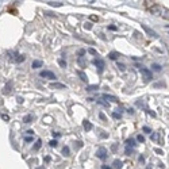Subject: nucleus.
<instances>
[{
	"instance_id": "obj_1",
	"label": "nucleus",
	"mask_w": 169,
	"mask_h": 169,
	"mask_svg": "<svg viewBox=\"0 0 169 169\" xmlns=\"http://www.w3.org/2000/svg\"><path fill=\"white\" fill-rule=\"evenodd\" d=\"M139 70H141L142 76H144L145 81H150L152 79H153V74H152V70H149L148 68H144V66H138Z\"/></svg>"
},
{
	"instance_id": "obj_2",
	"label": "nucleus",
	"mask_w": 169,
	"mask_h": 169,
	"mask_svg": "<svg viewBox=\"0 0 169 169\" xmlns=\"http://www.w3.org/2000/svg\"><path fill=\"white\" fill-rule=\"evenodd\" d=\"M93 64H95V66L97 68V72L99 73H102L103 72V69H104V61L102 60V58H95V60H93Z\"/></svg>"
},
{
	"instance_id": "obj_3",
	"label": "nucleus",
	"mask_w": 169,
	"mask_h": 169,
	"mask_svg": "<svg viewBox=\"0 0 169 169\" xmlns=\"http://www.w3.org/2000/svg\"><path fill=\"white\" fill-rule=\"evenodd\" d=\"M96 157L100 160H106L107 158V149L106 148H99L96 150Z\"/></svg>"
},
{
	"instance_id": "obj_4",
	"label": "nucleus",
	"mask_w": 169,
	"mask_h": 169,
	"mask_svg": "<svg viewBox=\"0 0 169 169\" xmlns=\"http://www.w3.org/2000/svg\"><path fill=\"white\" fill-rule=\"evenodd\" d=\"M141 27L146 31V34H148V35H150V37H153V38H158V34H157V32H156L154 30H152L150 27H148L146 24H141Z\"/></svg>"
},
{
	"instance_id": "obj_5",
	"label": "nucleus",
	"mask_w": 169,
	"mask_h": 169,
	"mask_svg": "<svg viewBox=\"0 0 169 169\" xmlns=\"http://www.w3.org/2000/svg\"><path fill=\"white\" fill-rule=\"evenodd\" d=\"M39 74H41V77H45V79H50V80L56 79V74L53 72H50V70H42Z\"/></svg>"
},
{
	"instance_id": "obj_6",
	"label": "nucleus",
	"mask_w": 169,
	"mask_h": 169,
	"mask_svg": "<svg viewBox=\"0 0 169 169\" xmlns=\"http://www.w3.org/2000/svg\"><path fill=\"white\" fill-rule=\"evenodd\" d=\"M50 88H53V89H66V85H65V84H61V83H51Z\"/></svg>"
},
{
	"instance_id": "obj_7",
	"label": "nucleus",
	"mask_w": 169,
	"mask_h": 169,
	"mask_svg": "<svg viewBox=\"0 0 169 169\" xmlns=\"http://www.w3.org/2000/svg\"><path fill=\"white\" fill-rule=\"evenodd\" d=\"M103 99L104 100H110V102H112V103H118L119 100L116 99L115 96H112V95H107V93H104V95H103Z\"/></svg>"
},
{
	"instance_id": "obj_8",
	"label": "nucleus",
	"mask_w": 169,
	"mask_h": 169,
	"mask_svg": "<svg viewBox=\"0 0 169 169\" xmlns=\"http://www.w3.org/2000/svg\"><path fill=\"white\" fill-rule=\"evenodd\" d=\"M42 65H43V62L39 60H35V61H32V64H31V66H32V69H38V68H41Z\"/></svg>"
},
{
	"instance_id": "obj_9",
	"label": "nucleus",
	"mask_w": 169,
	"mask_h": 169,
	"mask_svg": "<svg viewBox=\"0 0 169 169\" xmlns=\"http://www.w3.org/2000/svg\"><path fill=\"white\" fill-rule=\"evenodd\" d=\"M83 126H84V130H87V131H89V130H92V123H91L89 121H84L83 122Z\"/></svg>"
},
{
	"instance_id": "obj_10",
	"label": "nucleus",
	"mask_w": 169,
	"mask_h": 169,
	"mask_svg": "<svg viewBox=\"0 0 169 169\" xmlns=\"http://www.w3.org/2000/svg\"><path fill=\"white\" fill-rule=\"evenodd\" d=\"M119 57H121V54H119L118 51H111V53L108 54V58H110V60H118Z\"/></svg>"
},
{
	"instance_id": "obj_11",
	"label": "nucleus",
	"mask_w": 169,
	"mask_h": 169,
	"mask_svg": "<svg viewBox=\"0 0 169 169\" xmlns=\"http://www.w3.org/2000/svg\"><path fill=\"white\" fill-rule=\"evenodd\" d=\"M32 121H34V116H32V115H26L24 118H23V122L24 123H31Z\"/></svg>"
},
{
	"instance_id": "obj_12",
	"label": "nucleus",
	"mask_w": 169,
	"mask_h": 169,
	"mask_svg": "<svg viewBox=\"0 0 169 169\" xmlns=\"http://www.w3.org/2000/svg\"><path fill=\"white\" fill-rule=\"evenodd\" d=\"M77 74H79V77H80V79L83 80V81H87V80H88V79H87V74L84 73V72H81V70H79V72H77Z\"/></svg>"
},
{
	"instance_id": "obj_13",
	"label": "nucleus",
	"mask_w": 169,
	"mask_h": 169,
	"mask_svg": "<svg viewBox=\"0 0 169 169\" xmlns=\"http://www.w3.org/2000/svg\"><path fill=\"white\" fill-rule=\"evenodd\" d=\"M26 60V57L24 56H21V54H18L15 58V62H23V61Z\"/></svg>"
},
{
	"instance_id": "obj_14",
	"label": "nucleus",
	"mask_w": 169,
	"mask_h": 169,
	"mask_svg": "<svg viewBox=\"0 0 169 169\" xmlns=\"http://www.w3.org/2000/svg\"><path fill=\"white\" fill-rule=\"evenodd\" d=\"M77 62H79V65L81 68H85V60H84L83 57H79V60H77Z\"/></svg>"
},
{
	"instance_id": "obj_15",
	"label": "nucleus",
	"mask_w": 169,
	"mask_h": 169,
	"mask_svg": "<svg viewBox=\"0 0 169 169\" xmlns=\"http://www.w3.org/2000/svg\"><path fill=\"white\" fill-rule=\"evenodd\" d=\"M49 4H50L51 7H61L62 3H61V2H49Z\"/></svg>"
},
{
	"instance_id": "obj_16",
	"label": "nucleus",
	"mask_w": 169,
	"mask_h": 169,
	"mask_svg": "<svg viewBox=\"0 0 169 169\" xmlns=\"http://www.w3.org/2000/svg\"><path fill=\"white\" fill-rule=\"evenodd\" d=\"M112 167H114V168H121V167H122V161L115 160V161L112 162Z\"/></svg>"
},
{
	"instance_id": "obj_17",
	"label": "nucleus",
	"mask_w": 169,
	"mask_h": 169,
	"mask_svg": "<svg viewBox=\"0 0 169 169\" xmlns=\"http://www.w3.org/2000/svg\"><path fill=\"white\" fill-rule=\"evenodd\" d=\"M69 153H70V150H69V148H68V146H65V148L62 149V154L65 156V157H68V156H70Z\"/></svg>"
},
{
	"instance_id": "obj_18",
	"label": "nucleus",
	"mask_w": 169,
	"mask_h": 169,
	"mask_svg": "<svg viewBox=\"0 0 169 169\" xmlns=\"http://www.w3.org/2000/svg\"><path fill=\"white\" fill-rule=\"evenodd\" d=\"M126 144H127V146H130V148H134V146L137 145L134 139H127V142H126Z\"/></svg>"
},
{
	"instance_id": "obj_19",
	"label": "nucleus",
	"mask_w": 169,
	"mask_h": 169,
	"mask_svg": "<svg viewBox=\"0 0 169 169\" xmlns=\"http://www.w3.org/2000/svg\"><path fill=\"white\" fill-rule=\"evenodd\" d=\"M133 152H134V149L130 148V146H127V148H126V150H125V153H126V156H130V154H133Z\"/></svg>"
},
{
	"instance_id": "obj_20",
	"label": "nucleus",
	"mask_w": 169,
	"mask_h": 169,
	"mask_svg": "<svg viewBox=\"0 0 169 169\" xmlns=\"http://www.w3.org/2000/svg\"><path fill=\"white\" fill-rule=\"evenodd\" d=\"M152 68H153V69L154 70H157V72H160V70H161V65L160 64H153V65H152Z\"/></svg>"
},
{
	"instance_id": "obj_21",
	"label": "nucleus",
	"mask_w": 169,
	"mask_h": 169,
	"mask_svg": "<svg viewBox=\"0 0 169 169\" xmlns=\"http://www.w3.org/2000/svg\"><path fill=\"white\" fill-rule=\"evenodd\" d=\"M41 145H42V141H41V139H38V141L35 142V145H34V150H38V149L41 148Z\"/></svg>"
},
{
	"instance_id": "obj_22",
	"label": "nucleus",
	"mask_w": 169,
	"mask_h": 169,
	"mask_svg": "<svg viewBox=\"0 0 169 169\" xmlns=\"http://www.w3.org/2000/svg\"><path fill=\"white\" fill-rule=\"evenodd\" d=\"M87 91H96V89H99V87L97 85H87Z\"/></svg>"
},
{
	"instance_id": "obj_23",
	"label": "nucleus",
	"mask_w": 169,
	"mask_h": 169,
	"mask_svg": "<svg viewBox=\"0 0 169 169\" xmlns=\"http://www.w3.org/2000/svg\"><path fill=\"white\" fill-rule=\"evenodd\" d=\"M161 15L164 16L165 19H169V11H167V9H162V11H161Z\"/></svg>"
},
{
	"instance_id": "obj_24",
	"label": "nucleus",
	"mask_w": 169,
	"mask_h": 169,
	"mask_svg": "<svg viewBox=\"0 0 169 169\" xmlns=\"http://www.w3.org/2000/svg\"><path fill=\"white\" fill-rule=\"evenodd\" d=\"M84 28H85V30H91V28H92V23H91V22H85V23H84Z\"/></svg>"
},
{
	"instance_id": "obj_25",
	"label": "nucleus",
	"mask_w": 169,
	"mask_h": 169,
	"mask_svg": "<svg viewBox=\"0 0 169 169\" xmlns=\"http://www.w3.org/2000/svg\"><path fill=\"white\" fill-rule=\"evenodd\" d=\"M88 53H89V54H92V56H97V51L95 50V49H92V47H89V49H88ZM97 57H99V56H97Z\"/></svg>"
},
{
	"instance_id": "obj_26",
	"label": "nucleus",
	"mask_w": 169,
	"mask_h": 169,
	"mask_svg": "<svg viewBox=\"0 0 169 169\" xmlns=\"http://www.w3.org/2000/svg\"><path fill=\"white\" fill-rule=\"evenodd\" d=\"M49 145H50V146H51V148H56V146L58 145V142L56 141V139H51V141H50V142H49Z\"/></svg>"
},
{
	"instance_id": "obj_27",
	"label": "nucleus",
	"mask_w": 169,
	"mask_h": 169,
	"mask_svg": "<svg viewBox=\"0 0 169 169\" xmlns=\"http://www.w3.org/2000/svg\"><path fill=\"white\" fill-rule=\"evenodd\" d=\"M97 103H99V104H102V106H104V107H110V104L107 102H104V100H97Z\"/></svg>"
},
{
	"instance_id": "obj_28",
	"label": "nucleus",
	"mask_w": 169,
	"mask_h": 169,
	"mask_svg": "<svg viewBox=\"0 0 169 169\" xmlns=\"http://www.w3.org/2000/svg\"><path fill=\"white\" fill-rule=\"evenodd\" d=\"M112 118H114V119H121L122 115H121V114H118V112H114V114H112Z\"/></svg>"
},
{
	"instance_id": "obj_29",
	"label": "nucleus",
	"mask_w": 169,
	"mask_h": 169,
	"mask_svg": "<svg viewBox=\"0 0 169 169\" xmlns=\"http://www.w3.org/2000/svg\"><path fill=\"white\" fill-rule=\"evenodd\" d=\"M9 87H12L11 83H7V85H6V89H4V93H8L9 92Z\"/></svg>"
},
{
	"instance_id": "obj_30",
	"label": "nucleus",
	"mask_w": 169,
	"mask_h": 169,
	"mask_svg": "<svg viewBox=\"0 0 169 169\" xmlns=\"http://www.w3.org/2000/svg\"><path fill=\"white\" fill-rule=\"evenodd\" d=\"M137 141H138V142H141V144H144V142H145L144 135H138V137H137Z\"/></svg>"
},
{
	"instance_id": "obj_31",
	"label": "nucleus",
	"mask_w": 169,
	"mask_h": 169,
	"mask_svg": "<svg viewBox=\"0 0 169 169\" xmlns=\"http://www.w3.org/2000/svg\"><path fill=\"white\" fill-rule=\"evenodd\" d=\"M58 64H60V66H62V68H66V62H65L64 60H58Z\"/></svg>"
},
{
	"instance_id": "obj_32",
	"label": "nucleus",
	"mask_w": 169,
	"mask_h": 169,
	"mask_svg": "<svg viewBox=\"0 0 169 169\" xmlns=\"http://www.w3.org/2000/svg\"><path fill=\"white\" fill-rule=\"evenodd\" d=\"M154 152H156V153H157V154H160V156L164 154V152H162L161 149H158V148H156V149H154Z\"/></svg>"
},
{
	"instance_id": "obj_33",
	"label": "nucleus",
	"mask_w": 169,
	"mask_h": 169,
	"mask_svg": "<svg viewBox=\"0 0 169 169\" xmlns=\"http://www.w3.org/2000/svg\"><path fill=\"white\" fill-rule=\"evenodd\" d=\"M118 68H119V69L122 70V72H123V70L126 69V66H125V65H123V64H119V62H118Z\"/></svg>"
},
{
	"instance_id": "obj_34",
	"label": "nucleus",
	"mask_w": 169,
	"mask_h": 169,
	"mask_svg": "<svg viewBox=\"0 0 169 169\" xmlns=\"http://www.w3.org/2000/svg\"><path fill=\"white\" fill-rule=\"evenodd\" d=\"M142 130H144V131H145V133H152V130H150V129H149V127H148V126H144V129H142Z\"/></svg>"
},
{
	"instance_id": "obj_35",
	"label": "nucleus",
	"mask_w": 169,
	"mask_h": 169,
	"mask_svg": "<svg viewBox=\"0 0 169 169\" xmlns=\"http://www.w3.org/2000/svg\"><path fill=\"white\" fill-rule=\"evenodd\" d=\"M99 116H100V119H102V121H104V122L107 121V119H106V116H104V114H102V112H100V114H99Z\"/></svg>"
},
{
	"instance_id": "obj_36",
	"label": "nucleus",
	"mask_w": 169,
	"mask_h": 169,
	"mask_svg": "<svg viewBox=\"0 0 169 169\" xmlns=\"http://www.w3.org/2000/svg\"><path fill=\"white\" fill-rule=\"evenodd\" d=\"M148 114H149L150 116H153V118H156V112H154V111H150V110H149Z\"/></svg>"
},
{
	"instance_id": "obj_37",
	"label": "nucleus",
	"mask_w": 169,
	"mask_h": 169,
	"mask_svg": "<svg viewBox=\"0 0 169 169\" xmlns=\"http://www.w3.org/2000/svg\"><path fill=\"white\" fill-rule=\"evenodd\" d=\"M154 87H165V84L164 83H157V84H154Z\"/></svg>"
},
{
	"instance_id": "obj_38",
	"label": "nucleus",
	"mask_w": 169,
	"mask_h": 169,
	"mask_svg": "<svg viewBox=\"0 0 169 169\" xmlns=\"http://www.w3.org/2000/svg\"><path fill=\"white\" fill-rule=\"evenodd\" d=\"M157 138H158V134H156V133L152 134V139H157Z\"/></svg>"
},
{
	"instance_id": "obj_39",
	"label": "nucleus",
	"mask_w": 169,
	"mask_h": 169,
	"mask_svg": "<svg viewBox=\"0 0 169 169\" xmlns=\"http://www.w3.org/2000/svg\"><path fill=\"white\" fill-rule=\"evenodd\" d=\"M24 141H26V142H31V141H32V138H31V137H26V138H24Z\"/></svg>"
},
{
	"instance_id": "obj_40",
	"label": "nucleus",
	"mask_w": 169,
	"mask_h": 169,
	"mask_svg": "<svg viewBox=\"0 0 169 169\" xmlns=\"http://www.w3.org/2000/svg\"><path fill=\"white\" fill-rule=\"evenodd\" d=\"M108 28H110V30H112V31H115L116 30V26H110Z\"/></svg>"
},
{
	"instance_id": "obj_41",
	"label": "nucleus",
	"mask_w": 169,
	"mask_h": 169,
	"mask_svg": "<svg viewBox=\"0 0 169 169\" xmlns=\"http://www.w3.org/2000/svg\"><path fill=\"white\" fill-rule=\"evenodd\" d=\"M102 169H112V168H111V167H108V165H103Z\"/></svg>"
},
{
	"instance_id": "obj_42",
	"label": "nucleus",
	"mask_w": 169,
	"mask_h": 169,
	"mask_svg": "<svg viewBox=\"0 0 169 169\" xmlns=\"http://www.w3.org/2000/svg\"><path fill=\"white\" fill-rule=\"evenodd\" d=\"M79 54L80 56H84V54H85V50H79Z\"/></svg>"
},
{
	"instance_id": "obj_43",
	"label": "nucleus",
	"mask_w": 169,
	"mask_h": 169,
	"mask_svg": "<svg viewBox=\"0 0 169 169\" xmlns=\"http://www.w3.org/2000/svg\"><path fill=\"white\" fill-rule=\"evenodd\" d=\"M91 21H97V16H95V15H93V16H91Z\"/></svg>"
},
{
	"instance_id": "obj_44",
	"label": "nucleus",
	"mask_w": 169,
	"mask_h": 169,
	"mask_svg": "<svg viewBox=\"0 0 169 169\" xmlns=\"http://www.w3.org/2000/svg\"><path fill=\"white\" fill-rule=\"evenodd\" d=\"M139 162H145V158L142 156H139Z\"/></svg>"
},
{
	"instance_id": "obj_45",
	"label": "nucleus",
	"mask_w": 169,
	"mask_h": 169,
	"mask_svg": "<svg viewBox=\"0 0 169 169\" xmlns=\"http://www.w3.org/2000/svg\"><path fill=\"white\" fill-rule=\"evenodd\" d=\"M127 112H129V114H134V110H133V108H129Z\"/></svg>"
},
{
	"instance_id": "obj_46",
	"label": "nucleus",
	"mask_w": 169,
	"mask_h": 169,
	"mask_svg": "<svg viewBox=\"0 0 169 169\" xmlns=\"http://www.w3.org/2000/svg\"><path fill=\"white\" fill-rule=\"evenodd\" d=\"M2 118L4 119V121H8V116L7 115H2Z\"/></svg>"
},
{
	"instance_id": "obj_47",
	"label": "nucleus",
	"mask_w": 169,
	"mask_h": 169,
	"mask_svg": "<svg viewBox=\"0 0 169 169\" xmlns=\"http://www.w3.org/2000/svg\"><path fill=\"white\" fill-rule=\"evenodd\" d=\"M53 137H60V133H53Z\"/></svg>"
},
{
	"instance_id": "obj_48",
	"label": "nucleus",
	"mask_w": 169,
	"mask_h": 169,
	"mask_svg": "<svg viewBox=\"0 0 169 169\" xmlns=\"http://www.w3.org/2000/svg\"><path fill=\"white\" fill-rule=\"evenodd\" d=\"M27 134H30V135H32V134H34V131H32V130H28V131H27Z\"/></svg>"
}]
</instances>
